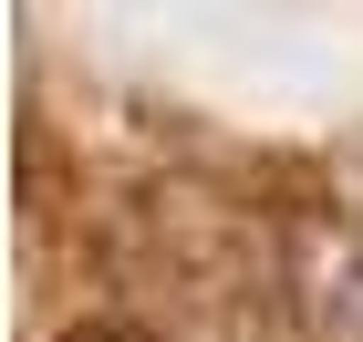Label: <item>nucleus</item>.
<instances>
[{
  "mask_svg": "<svg viewBox=\"0 0 363 342\" xmlns=\"http://www.w3.org/2000/svg\"><path fill=\"white\" fill-rule=\"evenodd\" d=\"M62 342H156V332H145V321H73Z\"/></svg>",
  "mask_w": 363,
  "mask_h": 342,
  "instance_id": "f257e3e1",
  "label": "nucleus"
}]
</instances>
